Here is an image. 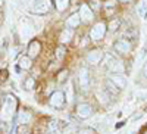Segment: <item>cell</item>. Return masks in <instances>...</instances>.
Masks as SVG:
<instances>
[{
	"label": "cell",
	"mask_w": 147,
	"mask_h": 134,
	"mask_svg": "<svg viewBox=\"0 0 147 134\" xmlns=\"http://www.w3.org/2000/svg\"><path fill=\"white\" fill-rule=\"evenodd\" d=\"M66 74H68V71H62L60 72V77H57L59 81H65L66 80Z\"/></svg>",
	"instance_id": "d4e9b609"
},
{
	"label": "cell",
	"mask_w": 147,
	"mask_h": 134,
	"mask_svg": "<svg viewBox=\"0 0 147 134\" xmlns=\"http://www.w3.org/2000/svg\"><path fill=\"white\" fill-rule=\"evenodd\" d=\"M137 14L143 19L147 18V0H141V2H140V5L137 7Z\"/></svg>",
	"instance_id": "2e32d148"
},
{
	"label": "cell",
	"mask_w": 147,
	"mask_h": 134,
	"mask_svg": "<svg viewBox=\"0 0 147 134\" xmlns=\"http://www.w3.org/2000/svg\"><path fill=\"white\" fill-rule=\"evenodd\" d=\"M110 81H112L119 90H122V89H125V87H127V80H125V77H122L121 74H115V75H112V77H110Z\"/></svg>",
	"instance_id": "8fae6325"
},
{
	"label": "cell",
	"mask_w": 147,
	"mask_h": 134,
	"mask_svg": "<svg viewBox=\"0 0 147 134\" xmlns=\"http://www.w3.org/2000/svg\"><path fill=\"white\" fill-rule=\"evenodd\" d=\"M30 10L34 15H44L50 10V0H32Z\"/></svg>",
	"instance_id": "6da1fadb"
},
{
	"label": "cell",
	"mask_w": 147,
	"mask_h": 134,
	"mask_svg": "<svg viewBox=\"0 0 147 134\" xmlns=\"http://www.w3.org/2000/svg\"><path fill=\"white\" fill-rule=\"evenodd\" d=\"M77 114H78L80 118L85 119V118L91 116V114H93V108H91L88 103H80V105L77 106Z\"/></svg>",
	"instance_id": "8992f818"
},
{
	"label": "cell",
	"mask_w": 147,
	"mask_h": 134,
	"mask_svg": "<svg viewBox=\"0 0 147 134\" xmlns=\"http://www.w3.org/2000/svg\"><path fill=\"white\" fill-rule=\"evenodd\" d=\"M63 56H65V49L60 46V47H57L56 49V58L59 59V60H62L63 59Z\"/></svg>",
	"instance_id": "cb8c5ba5"
},
{
	"label": "cell",
	"mask_w": 147,
	"mask_h": 134,
	"mask_svg": "<svg viewBox=\"0 0 147 134\" xmlns=\"http://www.w3.org/2000/svg\"><path fill=\"white\" fill-rule=\"evenodd\" d=\"M143 71H144V75L147 77V62L144 64V68H143Z\"/></svg>",
	"instance_id": "83f0119b"
},
{
	"label": "cell",
	"mask_w": 147,
	"mask_h": 134,
	"mask_svg": "<svg viewBox=\"0 0 147 134\" xmlns=\"http://www.w3.org/2000/svg\"><path fill=\"white\" fill-rule=\"evenodd\" d=\"M21 34H22V37L24 39H30L31 35L34 34V27L30 24L28 19H21Z\"/></svg>",
	"instance_id": "5b68a950"
},
{
	"label": "cell",
	"mask_w": 147,
	"mask_h": 134,
	"mask_svg": "<svg viewBox=\"0 0 147 134\" xmlns=\"http://www.w3.org/2000/svg\"><path fill=\"white\" fill-rule=\"evenodd\" d=\"M115 50L116 52H119V53H122V55H127V53H129L131 52V44H129V41H127V40H118L116 43H115Z\"/></svg>",
	"instance_id": "30bf717a"
},
{
	"label": "cell",
	"mask_w": 147,
	"mask_h": 134,
	"mask_svg": "<svg viewBox=\"0 0 147 134\" xmlns=\"http://www.w3.org/2000/svg\"><path fill=\"white\" fill-rule=\"evenodd\" d=\"M146 134H147V133H146Z\"/></svg>",
	"instance_id": "4dcf8cb0"
},
{
	"label": "cell",
	"mask_w": 147,
	"mask_h": 134,
	"mask_svg": "<svg viewBox=\"0 0 147 134\" xmlns=\"http://www.w3.org/2000/svg\"><path fill=\"white\" fill-rule=\"evenodd\" d=\"M106 34V24L105 22H97L90 31V39L93 41H100Z\"/></svg>",
	"instance_id": "7a4b0ae2"
},
{
	"label": "cell",
	"mask_w": 147,
	"mask_h": 134,
	"mask_svg": "<svg viewBox=\"0 0 147 134\" xmlns=\"http://www.w3.org/2000/svg\"><path fill=\"white\" fill-rule=\"evenodd\" d=\"M106 90H107L109 93H112V94H116V93L119 91V89L115 86V84H113L112 81H110V78L106 81Z\"/></svg>",
	"instance_id": "ffe728a7"
},
{
	"label": "cell",
	"mask_w": 147,
	"mask_h": 134,
	"mask_svg": "<svg viewBox=\"0 0 147 134\" xmlns=\"http://www.w3.org/2000/svg\"><path fill=\"white\" fill-rule=\"evenodd\" d=\"M49 102H50V105L53 108H62L65 105V94H63V91L57 90V91L52 93L50 100H49Z\"/></svg>",
	"instance_id": "3957f363"
},
{
	"label": "cell",
	"mask_w": 147,
	"mask_h": 134,
	"mask_svg": "<svg viewBox=\"0 0 147 134\" xmlns=\"http://www.w3.org/2000/svg\"><path fill=\"white\" fill-rule=\"evenodd\" d=\"M121 2H131V0H121Z\"/></svg>",
	"instance_id": "f1b7e54d"
},
{
	"label": "cell",
	"mask_w": 147,
	"mask_h": 134,
	"mask_svg": "<svg viewBox=\"0 0 147 134\" xmlns=\"http://www.w3.org/2000/svg\"><path fill=\"white\" fill-rule=\"evenodd\" d=\"M109 71L115 72V74H122L124 72V65H122V62H119V60H113L110 59V64L107 65Z\"/></svg>",
	"instance_id": "7c38bea8"
},
{
	"label": "cell",
	"mask_w": 147,
	"mask_h": 134,
	"mask_svg": "<svg viewBox=\"0 0 147 134\" xmlns=\"http://www.w3.org/2000/svg\"><path fill=\"white\" fill-rule=\"evenodd\" d=\"M80 18L82 19V22H90L91 19H93V10L90 9V6L88 5H81V7H80Z\"/></svg>",
	"instance_id": "ba28073f"
},
{
	"label": "cell",
	"mask_w": 147,
	"mask_h": 134,
	"mask_svg": "<svg viewBox=\"0 0 147 134\" xmlns=\"http://www.w3.org/2000/svg\"><path fill=\"white\" fill-rule=\"evenodd\" d=\"M18 103H16V99L13 96H6V99H5V105H3V109H5V112L6 114H13L15 112V109H16Z\"/></svg>",
	"instance_id": "9c48e42d"
},
{
	"label": "cell",
	"mask_w": 147,
	"mask_h": 134,
	"mask_svg": "<svg viewBox=\"0 0 147 134\" xmlns=\"http://www.w3.org/2000/svg\"><path fill=\"white\" fill-rule=\"evenodd\" d=\"M78 81H80L81 89L88 90V87H90V75H88V69H87V68H81V69H80Z\"/></svg>",
	"instance_id": "277c9868"
},
{
	"label": "cell",
	"mask_w": 147,
	"mask_h": 134,
	"mask_svg": "<svg viewBox=\"0 0 147 134\" xmlns=\"http://www.w3.org/2000/svg\"><path fill=\"white\" fill-rule=\"evenodd\" d=\"M40 50H41V44L38 41H31L30 43V46H28V55H30V58L38 56Z\"/></svg>",
	"instance_id": "5bb4252c"
},
{
	"label": "cell",
	"mask_w": 147,
	"mask_h": 134,
	"mask_svg": "<svg viewBox=\"0 0 147 134\" xmlns=\"http://www.w3.org/2000/svg\"><path fill=\"white\" fill-rule=\"evenodd\" d=\"M119 25H121V21H119V19H113L112 22L109 24V27H107V28H109L110 31H116Z\"/></svg>",
	"instance_id": "603a6c76"
},
{
	"label": "cell",
	"mask_w": 147,
	"mask_h": 134,
	"mask_svg": "<svg viewBox=\"0 0 147 134\" xmlns=\"http://www.w3.org/2000/svg\"><path fill=\"white\" fill-rule=\"evenodd\" d=\"M6 133V122L0 121V134H5Z\"/></svg>",
	"instance_id": "484cf974"
},
{
	"label": "cell",
	"mask_w": 147,
	"mask_h": 134,
	"mask_svg": "<svg viewBox=\"0 0 147 134\" xmlns=\"http://www.w3.org/2000/svg\"><path fill=\"white\" fill-rule=\"evenodd\" d=\"M2 3H3V0H0V6H2Z\"/></svg>",
	"instance_id": "f546056e"
},
{
	"label": "cell",
	"mask_w": 147,
	"mask_h": 134,
	"mask_svg": "<svg viewBox=\"0 0 147 134\" xmlns=\"http://www.w3.org/2000/svg\"><path fill=\"white\" fill-rule=\"evenodd\" d=\"M72 35H74L72 28H66V30H63L62 34H60V41H62V43H68V41H71Z\"/></svg>",
	"instance_id": "e0dca14e"
},
{
	"label": "cell",
	"mask_w": 147,
	"mask_h": 134,
	"mask_svg": "<svg viewBox=\"0 0 147 134\" xmlns=\"http://www.w3.org/2000/svg\"><path fill=\"white\" fill-rule=\"evenodd\" d=\"M49 131H50L52 134L59 133V122H57V121H52L50 125H49Z\"/></svg>",
	"instance_id": "7402d4cb"
},
{
	"label": "cell",
	"mask_w": 147,
	"mask_h": 134,
	"mask_svg": "<svg viewBox=\"0 0 147 134\" xmlns=\"http://www.w3.org/2000/svg\"><path fill=\"white\" fill-rule=\"evenodd\" d=\"M31 121V114L27 112V111H22L18 114V118H16V122L18 124H28Z\"/></svg>",
	"instance_id": "9a60e30c"
},
{
	"label": "cell",
	"mask_w": 147,
	"mask_h": 134,
	"mask_svg": "<svg viewBox=\"0 0 147 134\" xmlns=\"http://www.w3.org/2000/svg\"><path fill=\"white\" fill-rule=\"evenodd\" d=\"M80 22H81V18L78 14H72L68 19H66V28H77L80 25Z\"/></svg>",
	"instance_id": "4fadbf2b"
},
{
	"label": "cell",
	"mask_w": 147,
	"mask_h": 134,
	"mask_svg": "<svg viewBox=\"0 0 147 134\" xmlns=\"http://www.w3.org/2000/svg\"><path fill=\"white\" fill-rule=\"evenodd\" d=\"M55 2H56V7L59 12H63L69 6V0H55Z\"/></svg>",
	"instance_id": "d6986e66"
},
{
	"label": "cell",
	"mask_w": 147,
	"mask_h": 134,
	"mask_svg": "<svg viewBox=\"0 0 147 134\" xmlns=\"http://www.w3.org/2000/svg\"><path fill=\"white\" fill-rule=\"evenodd\" d=\"M102 59H103V52L100 50V49L91 50V52L87 55V60H88V64H91V65L100 64V62H102Z\"/></svg>",
	"instance_id": "52a82bcc"
},
{
	"label": "cell",
	"mask_w": 147,
	"mask_h": 134,
	"mask_svg": "<svg viewBox=\"0 0 147 134\" xmlns=\"http://www.w3.org/2000/svg\"><path fill=\"white\" fill-rule=\"evenodd\" d=\"M80 134H94V131H93L91 128H84Z\"/></svg>",
	"instance_id": "4316f807"
},
{
	"label": "cell",
	"mask_w": 147,
	"mask_h": 134,
	"mask_svg": "<svg viewBox=\"0 0 147 134\" xmlns=\"http://www.w3.org/2000/svg\"><path fill=\"white\" fill-rule=\"evenodd\" d=\"M31 58L30 56H21L19 58V68L22 69H30L31 68Z\"/></svg>",
	"instance_id": "ac0fdd59"
},
{
	"label": "cell",
	"mask_w": 147,
	"mask_h": 134,
	"mask_svg": "<svg viewBox=\"0 0 147 134\" xmlns=\"http://www.w3.org/2000/svg\"><path fill=\"white\" fill-rule=\"evenodd\" d=\"M24 87H25L27 90H32V89L35 87V81H34V78L28 77V78L25 80V83H24Z\"/></svg>",
	"instance_id": "44dd1931"
}]
</instances>
